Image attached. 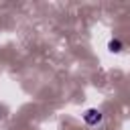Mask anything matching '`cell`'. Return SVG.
Here are the masks:
<instances>
[{
	"mask_svg": "<svg viewBox=\"0 0 130 130\" xmlns=\"http://www.w3.org/2000/svg\"><path fill=\"white\" fill-rule=\"evenodd\" d=\"M81 118H83L85 126H89V128H95V126H100V124H102V120H104V114H102L98 108H87V110H83Z\"/></svg>",
	"mask_w": 130,
	"mask_h": 130,
	"instance_id": "6da1fadb",
	"label": "cell"
},
{
	"mask_svg": "<svg viewBox=\"0 0 130 130\" xmlns=\"http://www.w3.org/2000/svg\"><path fill=\"white\" fill-rule=\"evenodd\" d=\"M106 47H108V51H110V53H114V55H118V53H122V51H124V43H122L120 39H110Z\"/></svg>",
	"mask_w": 130,
	"mask_h": 130,
	"instance_id": "7a4b0ae2",
	"label": "cell"
}]
</instances>
